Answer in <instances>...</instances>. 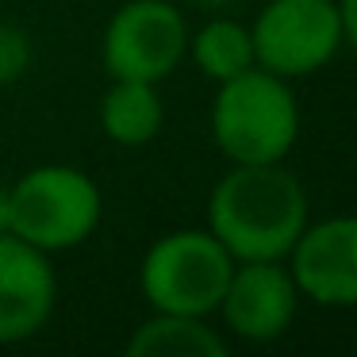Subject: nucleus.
<instances>
[{"label": "nucleus", "instance_id": "nucleus-1", "mask_svg": "<svg viewBox=\"0 0 357 357\" xmlns=\"http://www.w3.org/2000/svg\"><path fill=\"white\" fill-rule=\"evenodd\" d=\"M311 219L307 188L284 162L231 165L208 196V231L234 261H284Z\"/></svg>", "mask_w": 357, "mask_h": 357}, {"label": "nucleus", "instance_id": "nucleus-2", "mask_svg": "<svg viewBox=\"0 0 357 357\" xmlns=\"http://www.w3.org/2000/svg\"><path fill=\"white\" fill-rule=\"evenodd\" d=\"M211 142L231 165L284 162L300 142V100L292 81L250 66L246 73L215 85Z\"/></svg>", "mask_w": 357, "mask_h": 357}, {"label": "nucleus", "instance_id": "nucleus-3", "mask_svg": "<svg viewBox=\"0 0 357 357\" xmlns=\"http://www.w3.org/2000/svg\"><path fill=\"white\" fill-rule=\"evenodd\" d=\"M12 234L43 254H66L85 246L104 219V192L85 169L47 162L27 169L8 188Z\"/></svg>", "mask_w": 357, "mask_h": 357}, {"label": "nucleus", "instance_id": "nucleus-4", "mask_svg": "<svg viewBox=\"0 0 357 357\" xmlns=\"http://www.w3.org/2000/svg\"><path fill=\"white\" fill-rule=\"evenodd\" d=\"M234 257L208 227H177L150 242L139 261V292L150 311L204 315L219 311Z\"/></svg>", "mask_w": 357, "mask_h": 357}, {"label": "nucleus", "instance_id": "nucleus-5", "mask_svg": "<svg viewBox=\"0 0 357 357\" xmlns=\"http://www.w3.org/2000/svg\"><path fill=\"white\" fill-rule=\"evenodd\" d=\"M254 62L284 81L326 70L346 47L338 0H265L250 24Z\"/></svg>", "mask_w": 357, "mask_h": 357}, {"label": "nucleus", "instance_id": "nucleus-6", "mask_svg": "<svg viewBox=\"0 0 357 357\" xmlns=\"http://www.w3.org/2000/svg\"><path fill=\"white\" fill-rule=\"evenodd\" d=\"M188 54V20L173 0H127L100 35V62L112 81L162 85Z\"/></svg>", "mask_w": 357, "mask_h": 357}, {"label": "nucleus", "instance_id": "nucleus-7", "mask_svg": "<svg viewBox=\"0 0 357 357\" xmlns=\"http://www.w3.org/2000/svg\"><path fill=\"white\" fill-rule=\"evenodd\" d=\"M300 300L326 311L357 307V215H326L300 231L284 257Z\"/></svg>", "mask_w": 357, "mask_h": 357}, {"label": "nucleus", "instance_id": "nucleus-8", "mask_svg": "<svg viewBox=\"0 0 357 357\" xmlns=\"http://www.w3.org/2000/svg\"><path fill=\"white\" fill-rule=\"evenodd\" d=\"M296 311L300 292L284 261H234L215 315H223L227 334L265 346L284 338Z\"/></svg>", "mask_w": 357, "mask_h": 357}, {"label": "nucleus", "instance_id": "nucleus-9", "mask_svg": "<svg viewBox=\"0 0 357 357\" xmlns=\"http://www.w3.org/2000/svg\"><path fill=\"white\" fill-rule=\"evenodd\" d=\"M58 307V273L39 246L0 234V346L31 342Z\"/></svg>", "mask_w": 357, "mask_h": 357}, {"label": "nucleus", "instance_id": "nucleus-10", "mask_svg": "<svg viewBox=\"0 0 357 357\" xmlns=\"http://www.w3.org/2000/svg\"><path fill=\"white\" fill-rule=\"evenodd\" d=\"M223 331L211 326L204 315H169V311H150L146 323L135 326L127 338V357H227Z\"/></svg>", "mask_w": 357, "mask_h": 357}, {"label": "nucleus", "instance_id": "nucleus-11", "mask_svg": "<svg viewBox=\"0 0 357 357\" xmlns=\"http://www.w3.org/2000/svg\"><path fill=\"white\" fill-rule=\"evenodd\" d=\"M165 100L150 81H112L100 96V131L116 146L139 150L162 135Z\"/></svg>", "mask_w": 357, "mask_h": 357}, {"label": "nucleus", "instance_id": "nucleus-12", "mask_svg": "<svg viewBox=\"0 0 357 357\" xmlns=\"http://www.w3.org/2000/svg\"><path fill=\"white\" fill-rule=\"evenodd\" d=\"M192 66L204 73L208 81H231L238 73H246L254 62V39H250V27L238 20H208L196 31H188V54Z\"/></svg>", "mask_w": 357, "mask_h": 357}, {"label": "nucleus", "instance_id": "nucleus-13", "mask_svg": "<svg viewBox=\"0 0 357 357\" xmlns=\"http://www.w3.org/2000/svg\"><path fill=\"white\" fill-rule=\"evenodd\" d=\"M31 54H35V47L20 27L0 24V89L16 85V81L31 70Z\"/></svg>", "mask_w": 357, "mask_h": 357}, {"label": "nucleus", "instance_id": "nucleus-14", "mask_svg": "<svg viewBox=\"0 0 357 357\" xmlns=\"http://www.w3.org/2000/svg\"><path fill=\"white\" fill-rule=\"evenodd\" d=\"M342 12V31H346V47L357 54V0H338Z\"/></svg>", "mask_w": 357, "mask_h": 357}, {"label": "nucleus", "instance_id": "nucleus-15", "mask_svg": "<svg viewBox=\"0 0 357 357\" xmlns=\"http://www.w3.org/2000/svg\"><path fill=\"white\" fill-rule=\"evenodd\" d=\"M0 234H12V204H8V188L0 185Z\"/></svg>", "mask_w": 357, "mask_h": 357}, {"label": "nucleus", "instance_id": "nucleus-16", "mask_svg": "<svg viewBox=\"0 0 357 357\" xmlns=\"http://www.w3.org/2000/svg\"><path fill=\"white\" fill-rule=\"evenodd\" d=\"M192 4H200V8H223V4H234V0H192Z\"/></svg>", "mask_w": 357, "mask_h": 357}, {"label": "nucleus", "instance_id": "nucleus-17", "mask_svg": "<svg viewBox=\"0 0 357 357\" xmlns=\"http://www.w3.org/2000/svg\"><path fill=\"white\" fill-rule=\"evenodd\" d=\"M0 4H4V0H0Z\"/></svg>", "mask_w": 357, "mask_h": 357}]
</instances>
